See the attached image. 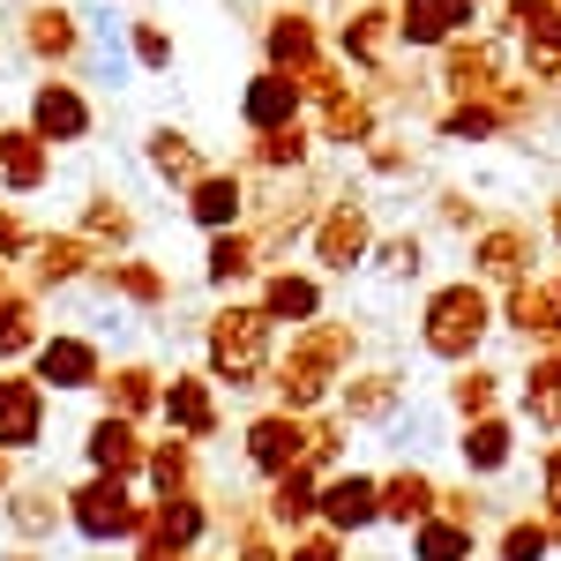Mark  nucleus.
Returning a JSON list of instances; mask_svg holds the SVG:
<instances>
[{
	"label": "nucleus",
	"mask_w": 561,
	"mask_h": 561,
	"mask_svg": "<svg viewBox=\"0 0 561 561\" xmlns=\"http://www.w3.org/2000/svg\"><path fill=\"white\" fill-rule=\"evenodd\" d=\"M352 359H359V330L322 314V322L293 330V345H277L270 397H277L285 412H314V404H330V397H337V382L352 375Z\"/></svg>",
	"instance_id": "f257e3e1"
},
{
	"label": "nucleus",
	"mask_w": 561,
	"mask_h": 561,
	"mask_svg": "<svg viewBox=\"0 0 561 561\" xmlns=\"http://www.w3.org/2000/svg\"><path fill=\"white\" fill-rule=\"evenodd\" d=\"M486 337H494V285H479V277L427 285V300H420V345H427V359L472 367L486 352Z\"/></svg>",
	"instance_id": "f03ea898"
},
{
	"label": "nucleus",
	"mask_w": 561,
	"mask_h": 561,
	"mask_svg": "<svg viewBox=\"0 0 561 561\" xmlns=\"http://www.w3.org/2000/svg\"><path fill=\"white\" fill-rule=\"evenodd\" d=\"M203 367L217 389H262L277 367V322L262 314V300H225L203 322Z\"/></svg>",
	"instance_id": "7ed1b4c3"
},
{
	"label": "nucleus",
	"mask_w": 561,
	"mask_h": 561,
	"mask_svg": "<svg viewBox=\"0 0 561 561\" xmlns=\"http://www.w3.org/2000/svg\"><path fill=\"white\" fill-rule=\"evenodd\" d=\"M307 255H314L322 277H352L359 262L375 255V210H367V195H359V187H337V195H322V203H314Z\"/></svg>",
	"instance_id": "20e7f679"
},
{
	"label": "nucleus",
	"mask_w": 561,
	"mask_h": 561,
	"mask_svg": "<svg viewBox=\"0 0 561 561\" xmlns=\"http://www.w3.org/2000/svg\"><path fill=\"white\" fill-rule=\"evenodd\" d=\"M142 494H135V479H105V472H83L68 486V531L90 539V547H121V539H142Z\"/></svg>",
	"instance_id": "39448f33"
},
{
	"label": "nucleus",
	"mask_w": 561,
	"mask_h": 561,
	"mask_svg": "<svg viewBox=\"0 0 561 561\" xmlns=\"http://www.w3.org/2000/svg\"><path fill=\"white\" fill-rule=\"evenodd\" d=\"M510 68H517V45L494 38V31H465V38H449L434 53L442 98H494V90L510 83Z\"/></svg>",
	"instance_id": "423d86ee"
},
{
	"label": "nucleus",
	"mask_w": 561,
	"mask_h": 561,
	"mask_svg": "<svg viewBox=\"0 0 561 561\" xmlns=\"http://www.w3.org/2000/svg\"><path fill=\"white\" fill-rule=\"evenodd\" d=\"M539 248H547V232H531L524 217H486L472 232V277L479 285H494V293H510L524 277H539Z\"/></svg>",
	"instance_id": "0eeeda50"
},
{
	"label": "nucleus",
	"mask_w": 561,
	"mask_h": 561,
	"mask_svg": "<svg viewBox=\"0 0 561 561\" xmlns=\"http://www.w3.org/2000/svg\"><path fill=\"white\" fill-rule=\"evenodd\" d=\"M307 128H314V142L322 150H367L375 135H382V98L367 83H330L314 90V105H307Z\"/></svg>",
	"instance_id": "6e6552de"
},
{
	"label": "nucleus",
	"mask_w": 561,
	"mask_h": 561,
	"mask_svg": "<svg viewBox=\"0 0 561 561\" xmlns=\"http://www.w3.org/2000/svg\"><path fill=\"white\" fill-rule=\"evenodd\" d=\"M337 60L352 76H367V90L389 83V53H397V0H352L337 15Z\"/></svg>",
	"instance_id": "1a4fd4ad"
},
{
	"label": "nucleus",
	"mask_w": 561,
	"mask_h": 561,
	"mask_svg": "<svg viewBox=\"0 0 561 561\" xmlns=\"http://www.w3.org/2000/svg\"><path fill=\"white\" fill-rule=\"evenodd\" d=\"M31 375L45 382V397H98V382H105V352H98V337H83V330H45V345L31 352Z\"/></svg>",
	"instance_id": "9d476101"
},
{
	"label": "nucleus",
	"mask_w": 561,
	"mask_h": 561,
	"mask_svg": "<svg viewBox=\"0 0 561 561\" xmlns=\"http://www.w3.org/2000/svg\"><path fill=\"white\" fill-rule=\"evenodd\" d=\"M479 15H486V0H397V45L434 60L449 38L479 31Z\"/></svg>",
	"instance_id": "9b49d317"
},
{
	"label": "nucleus",
	"mask_w": 561,
	"mask_h": 561,
	"mask_svg": "<svg viewBox=\"0 0 561 561\" xmlns=\"http://www.w3.org/2000/svg\"><path fill=\"white\" fill-rule=\"evenodd\" d=\"M307 434H314V412H285V404H270V412H255V420L240 427V449H248L255 479H277V472H293V465L307 457Z\"/></svg>",
	"instance_id": "f8f14e48"
},
{
	"label": "nucleus",
	"mask_w": 561,
	"mask_h": 561,
	"mask_svg": "<svg viewBox=\"0 0 561 561\" xmlns=\"http://www.w3.org/2000/svg\"><path fill=\"white\" fill-rule=\"evenodd\" d=\"M330 60V45H322V23H314V8L307 0H277V15L262 23V68H322Z\"/></svg>",
	"instance_id": "ddd939ff"
},
{
	"label": "nucleus",
	"mask_w": 561,
	"mask_h": 561,
	"mask_svg": "<svg viewBox=\"0 0 561 561\" xmlns=\"http://www.w3.org/2000/svg\"><path fill=\"white\" fill-rule=\"evenodd\" d=\"M210 531H217V510H210V494H203V486L150 502V524H142V539H150V547H165V554H187V561L210 547Z\"/></svg>",
	"instance_id": "4468645a"
},
{
	"label": "nucleus",
	"mask_w": 561,
	"mask_h": 561,
	"mask_svg": "<svg viewBox=\"0 0 561 561\" xmlns=\"http://www.w3.org/2000/svg\"><path fill=\"white\" fill-rule=\"evenodd\" d=\"M307 83L293 76V68H255L248 83H240V128L262 135V128H293V121H307Z\"/></svg>",
	"instance_id": "2eb2a0df"
},
{
	"label": "nucleus",
	"mask_w": 561,
	"mask_h": 561,
	"mask_svg": "<svg viewBox=\"0 0 561 561\" xmlns=\"http://www.w3.org/2000/svg\"><path fill=\"white\" fill-rule=\"evenodd\" d=\"M31 128H38L53 150H68V142H90V128H98V105H90L83 83L45 76V83L31 90Z\"/></svg>",
	"instance_id": "dca6fc26"
},
{
	"label": "nucleus",
	"mask_w": 561,
	"mask_h": 561,
	"mask_svg": "<svg viewBox=\"0 0 561 561\" xmlns=\"http://www.w3.org/2000/svg\"><path fill=\"white\" fill-rule=\"evenodd\" d=\"M187 225L210 240V232H232V225H248V203H255V180L248 173H232V165H210V173L195 180L187 195Z\"/></svg>",
	"instance_id": "f3484780"
},
{
	"label": "nucleus",
	"mask_w": 561,
	"mask_h": 561,
	"mask_svg": "<svg viewBox=\"0 0 561 561\" xmlns=\"http://www.w3.org/2000/svg\"><path fill=\"white\" fill-rule=\"evenodd\" d=\"M98 270H105V262H98V248H90L83 232L68 225V232H45V240H38V255L23 262V285H31V293L45 300V293H68V285H90Z\"/></svg>",
	"instance_id": "a211bd4d"
},
{
	"label": "nucleus",
	"mask_w": 561,
	"mask_h": 561,
	"mask_svg": "<svg viewBox=\"0 0 561 561\" xmlns=\"http://www.w3.org/2000/svg\"><path fill=\"white\" fill-rule=\"evenodd\" d=\"M158 420H165V434H187V442H210V434L225 427V412H217V382L203 375V367H180V375H165V397H158Z\"/></svg>",
	"instance_id": "6ab92c4d"
},
{
	"label": "nucleus",
	"mask_w": 561,
	"mask_h": 561,
	"mask_svg": "<svg viewBox=\"0 0 561 561\" xmlns=\"http://www.w3.org/2000/svg\"><path fill=\"white\" fill-rule=\"evenodd\" d=\"M322 524H330V531H345V539L375 531V524H382V479L359 472V465L330 472V479H322Z\"/></svg>",
	"instance_id": "aec40b11"
},
{
	"label": "nucleus",
	"mask_w": 561,
	"mask_h": 561,
	"mask_svg": "<svg viewBox=\"0 0 561 561\" xmlns=\"http://www.w3.org/2000/svg\"><path fill=\"white\" fill-rule=\"evenodd\" d=\"M142 457H150V442H142V420H121V412H98L83 427V465L105 479H142Z\"/></svg>",
	"instance_id": "412c9836"
},
{
	"label": "nucleus",
	"mask_w": 561,
	"mask_h": 561,
	"mask_svg": "<svg viewBox=\"0 0 561 561\" xmlns=\"http://www.w3.org/2000/svg\"><path fill=\"white\" fill-rule=\"evenodd\" d=\"M38 442H45V382L31 367H8V375H0V449L23 457V449H38Z\"/></svg>",
	"instance_id": "4be33fe9"
},
{
	"label": "nucleus",
	"mask_w": 561,
	"mask_h": 561,
	"mask_svg": "<svg viewBox=\"0 0 561 561\" xmlns=\"http://www.w3.org/2000/svg\"><path fill=\"white\" fill-rule=\"evenodd\" d=\"M255 300L277 330H307V322H322V270H262Z\"/></svg>",
	"instance_id": "5701e85b"
},
{
	"label": "nucleus",
	"mask_w": 561,
	"mask_h": 561,
	"mask_svg": "<svg viewBox=\"0 0 561 561\" xmlns=\"http://www.w3.org/2000/svg\"><path fill=\"white\" fill-rule=\"evenodd\" d=\"M15 31H23V53L45 60V68H68V60L83 53V15H76V8H60V0H31Z\"/></svg>",
	"instance_id": "b1692460"
},
{
	"label": "nucleus",
	"mask_w": 561,
	"mask_h": 561,
	"mask_svg": "<svg viewBox=\"0 0 561 561\" xmlns=\"http://www.w3.org/2000/svg\"><path fill=\"white\" fill-rule=\"evenodd\" d=\"M158 397H165V375H158L142 352L113 359V367H105V382H98V404H105V412H121V420H158Z\"/></svg>",
	"instance_id": "393cba45"
},
{
	"label": "nucleus",
	"mask_w": 561,
	"mask_h": 561,
	"mask_svg": "<svg viewBox=\"0 0 561 561\" xmlns=\"http://www.w3.org/2000/svg\"><path fill=\"white\" fill-rule=\"evenodd\" d=\"M142 165H150V173L165 180L173 195H187L195 180L210 173V158H203V142H195L187 128H173V121H158V128H142Z\"/></svg>",
	"instance_id": "a878e982"
},
{
	"label": "nucleus",
	"mask_w": 561,
	"mask_h": 561,
	"mask_svg": "<svg viewBox=\"0 0 561 561\" xmlns=\"http://www.w3.org/2000/svg\"><path fill=\"white\" fill-rule=\"evenodd\" d=\"M0 502H8V531H15L23 547H45V539L68 524V486H45V479H31V486L15 479Z\"/></svg>",
	"instance_id": "bb28decb"
},
{
	"label": "nucleus",
	"mask_w": 561,
	"mask_h": 561,
	"mask_svg": "<svg viewBox=\"0 0 561 561\" xmlns=\"http://www.w3.org/2000/svg\"><path fill=\"white\" fill-rule=\"evenodd\" d=\"M0 187H8V195H38V187H53V142H45L31 121L0 128Z\"/></svg>",
	"instance_id": "cd10ccee"
},
{
	"label": "nucleus",
	"mask_w": 561,
	"mask_h": 561,
	"mask_svg": "<svg viewBox=\"0 0 561 561\" xmlns=\"http://www.w3.org/2000/svg\"><path fill=\"white\" fill-rule=\"evenodd\" d=\"M262 270V240L255 225H232V232H210L203 240V285H217V293H232V285H255Z\"/></svg>",
	"instance_id": "c85d7f7f"
},
{
	"label": "nucleus",
	"mask_w": 561,
	"mask_h": 561,
	"mask_svg": "<svg viewBox=\"0 0 561 561\" xmlns=\"http://www.w3.org/2000/svg\"><path fill=\"white\" fill-rule=\"evenodd\" d=\"M457 457H465V472H472V479H502V472H510V457H517V420H510V412H479V420H465Z\"/></svg>",
	"instance_id": "c756f323"
},
{
	"label": "nucleus",
	"mask_w": 561,
	"mask_h": 561,
	"mask_svg": "<svg viewBox=\"0 0 561 561\" xmlns=\"http://www.w3.org/2000/svg\"><path fill=\"white\" fill-rule=\"evenodd\" d=\"M240 165H255V180H300L314 165V128L293 121V128H262L248 135V158Z\"/></svg>",
	"instance_id": "7c9ffc66"
},
{
	"label": "nucleus",
	"mask_w": 561,
	"mask_h": 561,
	"mask_svg": "<svg viewBox=\"0 0 561 561\" xmlns=\"http://www.w3.org/2000/svg\"><path fill=\"white\" fill-rule=\"evenodd\" d=\"M83 38H90V83H98V90H121V83H128V68H135L128 23L98 0V8H83Z\"/></svg>",
	"instance_id": "2f4dec72"
},
{
	"label": "nucleus",
	"mask_w": 561,
	"mask_h": 561,
	"mask_svg": "<svg viewBox=\"0 0 561 561\" xmlns=\"http://www.w3.org/2000/svg\"><path fill=\"white\" fill-rule=\"evenodd\" d=\"M337 404H345L352 427H389V420L404 412V375H397V367H367V375L337 382Z\"/></svg>",
	"instance_id": "473e14b6"
},
{
	"label": "nucleus",
	"mask_w": 561,
	"mask_h": 561,
	"mask_svg": "<svg viewBox=\"0 0 561 561\" xmlns=\"http://www.w3.org/2000/svg\"><path fill=\"white\" fill-rule=\"evenodd\" d=\"M270 524L277 531H307V524H322V465L300 457L293 472L270 479Z\"/></svg>",
	"instance_id": "72a5a7b5"
},
{
	"label": "nucleus",
	"mask_w": 561,
	"mask_h": 561,
	"mask_svg": "<svg viewBox=\"0 0 561 561\" xmlns=\"http://www.w3.org/2000/svg\"><path fill=\"white\" fill-rule=\"evenodd\" d=\"M98 285H105L113 300L142 307V314H165V307H173V277H165L158 262H142V255H113L98 270Z\"/></svg>",
	"instance_id": "f704fd0d"
},
{
	"label": "nucleus",
	"mask_w": 561,
	"mask_h": 561,
	"mask_svg": "<svg viewBox=\"0 0 561 561\" xmlns=\"http://www.w3.org/2000/svg\"><path fill=\"white\" fill-rule=\"evenodd\" d=\"M494 314H502V330H510V337H524V345H554V285H547V277L510 285Z\"/></svg>",
	"instance_id": "c9c22d12"
},
{
	"label": "nucleus",
	"mask_w": 561,
	"mask_h": 561,
	"mask_svg": "<svg viewBox=\"0 0 561 561\" xmlns=\"http://www.w3.org/2000/svg\"><path fill=\"white\" fill-rule=\"evenodd\" d=\"M45 345V314L31 285H0V367H23Z\"/></svg>",
	"instance_id": "e433bc0d"
},
{
	"label": "nucleus",
	"mask_w": 561,
	"mask_h": 561,
	"mask_svg": "<svg viewBox=\"0 0 561 561\" xmlns=\"http://www.w3.org/2000/svg\"><path fill=\"white\" fill-rule=\"evenodd\" d=\"M434 510H442V479L427 472V465H397V472L382 479V524H427Z\"/></svg>",
	"instance_id": "4c0bfd02"
},
{
	"label": "nucleus",
	"mask_w": 561,
	"mask_h": 561,
	"mask_svg": "<svg viewBox=\"0 0 561 561\" xmlns=\"http://www.w3.org/2000/svg\"><path fill=\"white\" fill-rule=\"evenodd\" d=\"M195 442L187 434H158L150 442V457H142V486H150V502H165V494H187L195 486Z\"/></svg>",
	"instance_id": "58836bf2"
},
{
	"label": "nucleus",
	"mask_w": 561,
	"mask_h": 561,
	"mask_svg": "<svg viewBox=\"0 0 561 561\" xmlns=\"http://www.w3.org/2000/svg\"><path fill=\"white\" fill-rule=\"evenodd\" d=\"M472 554H479V531L457 517L449 502H442L427 524H412V561H472Z\"/></svg>",
	"instance_id": "ea45409f"
},
{
	"label": "nucleus",
	"mask_w": 561,
	"mask_h": 561,
	"mask_svg": "<svg viewBox=\"0 0 561 561\" xmlns=\"http://www.w3.org/2000/svg\"><path fill=\"white\" fill-rule=\"evenodd\" d=\"M76 232H83L90 248H113V255H121V248L135 240V210L113 195V187H90L83 210H76Z\"/></svg>",
	"instance_id": "a19ab883"
},
{
	"label": "nucleus",
	"mask_w": 561,
	"mask_h": 561,
	"mask_svg": "<svg viewBox=\"0 0 561 561\" xmlns=\"http://www.w3.org/2000/svg\"><path fill=\"white\" fill-rule=\"evenodd\" d=\"M434 135H442V142H502V113H494L486 98H449V105L434 113Z\"/></svg>",
	"instance_id": "79ce46f5"
},
{
	"label": "nucleus",
	"mask_w": 561,
	"mask_h": 561,
	"mask_svg": "<svg viewBox=\"0 0 561 561\" xmlns=\"http://www.w3.org/2000/svg\"><path fill=\"white\" fill-rule=\"evenodd\" d=\"M524 420L561 434V359L554 352H539V359L524 367Z\"/></svg>",
	"instance_id": "37998d69"
},
{
	"label": "nucleus",
	"mask_w": 561,
	"mask_h": 561,
	"mask_svg": "<svg viewBox=\"0 0 561 561\" xmlns=\"http://www.w3.org/2000/svg\"><path fill=\"white\" fill-rule=\"evenodd\" d=\"M442 404H457L465 420H479V412H502V375L472 359V367H457V382H449V397H442Z\"/></svg>",
	"instance_id": "c03bdc74"
},
{
	"label": "nucleus",
	"mask_w": 561,
	"mask_h": 561,
	"mask_svg": "<svg viewBox=\"0 0 561 561\" xmlns=\"http://www.w3.org/2000/svg\"><path fill=\"white\" fill-rule=\"evenodd\" d=\"M547 554H554L547 517H510V524H502V539H494V561H547Z\"/></svg>",
	"instance_id": "a18cd8bd"
},
{
	"label": "nucleus",
	"mask_w": 561,
	"mask_h": 561,
	"mask_svg": "<svg viewBox=\"0 0 561 561\" xmlns=\"http://www.w3.org/2000/svg\"><path fill=\"white\" fill-rule=\"evenodd\" d=\"M128 53H135L142 76H165V68H173V31L150 23V15H135V23H128Z\"/></svg>",
	"instance_id": "49530a36"
},
{
	"label": "nucleus",
	"mask_w": 561,
	"mask_h": 561,
	"mask_svg": "<svg viewBox=\"0 0 561 561\" xmlns=\"http://www.w3.org/2000/svg\"><path fill=\"white\" fill-rule=\"evenodd\" d=\"M382 262V277H404V285H420V270H427V248H420V232H389V240H375V255Z\"/></svg>",
	"instance_id": "de8ad7c7"
},
{
	"label": "nucleus",
	"mask_w": 561,
	"mask_h": 561,
	"mask_svg": "<svg viewBox=\"0 0 561 561\" xmlns=\"http://www.w3.org/2000/svg\"><path fill=\"white\" fill-rule=\"evenodd\" d=\"M359 158H367V173H375V180H412V165H420L404 135H375V142H367Z\"/></svg>",
	"instance_id": "09e8293b"
},
{
	"label": "nucleus",
	"mask_w": 561,
	"mask_h": 561,
	"mask_svg": "<svg viewBox=\"0 0 561 561\" xmlns=\"http://www.w3.org/2000/svg\"><path fill=\"white\" fill-rule=\"evenodd\" d=\"M38 240H45V232H38V225H31L23 210H15V203L0 210V262H8V270H15V262H31V255H38Z\"/></svg>",
	"instance_id": "8fccbe9b"
},
{
	"label": "nucleus",
	"mask_w": 561,
	"mask_h": 561,
	"mask_svg": "<svg viewBox=\"0 0 561 561\" xmlns=\"http://www.w3.org/2000/svg\"><path fill=\"white\" fill-rule=\"evenodd\" d=\"M434 225H442V232H465V240H472L479 225H486V210H479L465 187H442V195H434Z\"/></svg>",
	"instance_id": "3c124183"
},
{
	"label": "nucleus",
	"mask_w": 561,
	"mask_h": 561,
	"mask_svg": "<svg viewBox=\"0 0 561 561\" xmlns=\"http://www.w3.org/2000/svg\"><path fill=\"white\" fill-rule=\"evenodd\" d=\"M285 561H345V531H330V524H307L300 539H293V554Z\"/></svg>",
	"instance_id": "603ef678"
},
{
	"label": "nucleus",
	"mask_w": 561,
	"mask_h": 561,
	"mask_svg": "<svg viewBox=\"0 0 561 561\" xmlns=\"http://www.w3.org/2000/svg\"><path fill=\"white\" fill-rule=\"evenodd\" d=\"M539 502H547V517H561V434L547 442V457H539Z\"/></svg>",
	"instance_id": "864d4df0"
},
{
	"label": "nucleus",
	"mask_w": 561,
	"mask_h": 561,
	"mask_svg": "<svg viewBox=\"0 0 561 561\" xmlns=\"http://www.w3.org/2000/svg\"><path fill=\"white\" fill-rule=\"evenodd\" d=\"M232 561H285V554L270 547V531H262V524H240V547H232Z\"/></svg>",
	"instance_id": "5fc2aeb1"
},
{
	"label": "nucleus",
	"mask_w": 561,
	"mask_h": 561,
	"mask_svg": "<svg viewBox=\"0 0 561 561\" xmlns=\"http://www.w3.org/2000/svg\"><path fill=\"white\" fill-rule=\"evenodd\" d=\"M135 561H187V554H165V547H150V539H135Z\"/></svg>",
	"instance_id": "6e6d98bb"
},
{
	"label": "nucleus",
	"mask_w": 561,
	"mask_h": 561,
	"mask_svg": "<svg viewBox=\"0 0 561 561\" xmlns=\"http://www.w3.org/2000/svg\"><path fill=\"white\" fill-rule=\"evenodd\" d=\"M547 240H554V248H561V195H554V203H547Z\"/></svg>",
	"instance_id": "4d7b16f0"
},
{
	"label": "nucleus",
	"mask_w": 561,
	"mask_h": 561,
	"mask_svg": "<svg viewBox=\"0 0 561 561\" xmlns=\"http://www.w3.org/2000/svg\"><path fill=\"white\" fill-rule=\"evenodd\" d=\"M8 486H15V457L0 449V494H8Z\"/></svg>",
	"instance_id": "13d9d810"
},
{
	"label": "nucleus",
	"mask_w": 561,
	"mask_h": 561,
	"mask_svg": "<svg viewBox=\"0 0 561 561\" xmlns=\"http://www.w3.org/2000/svg\"><path fill=\"white\" fill-rule=\"evenodd\" d=\"M547 285H554V337H561V270H554V277H547Z\"/></svg>",
	"instance_id": "bf43d9fd"
},
{
	"label": "nucleus",
	"mask_w": 561,
	"mask_h": 561,
	"mask_svg": "<svg viewBox=\"0 0 561 561\" xmlns=\"http://www.w3.org/2000/svg\"><path fill=\"white\" fill-rule=\"evenodd\" d=\"M0 561H38V547H8V554H0Z\"/></svg>",
	"instance_id": "052dcab7"
},
{
	"label": "nucleus",
	"mask_w": 561,
	"mask_h": 561,
	"mask_svg": "<svg viewBox=\"0 0 561 561\" xmlns=\"http://www.w3.org/2000/svg\"><path fill=\"white\" fill-rule=\"evenodd\" d=\"M539 517H547V510H539ZM547 531H554V547H561V517H547Z\"/></svg>",
	"instance_id": "680f3d73"
},
{
	"label": "nucleus",
	"mask_w": 561,
	"mask_h": 561,
	"mask_svg": "<svg viewBox=\"0 0 561 561\" xmlns=\"http://www.w3.org/2000/svg\"><path fill=\"white\" fill-rule=\"evenodd\" d=\"M0 285H15V270H8V262H0Z\"/></svg>",
	"instance_id": "e2e57ef3"
},
{
	"label": "nucleus",
	"mask_w": 561,
	"mask_h": 561,
	"mask_svg": "<svg viewBox=\"0 0 561 561\" xmlns=\"http://www.w3.org/2000/svg\"><path fill=\"white\" fill-rule=\"evenodd\" d=\"M547 352H554V359H561V337H554V345H547Z\"/></svg>",
	"instance_id": "0e129e2a"
},
{
	"label": "nucleus",
	"mask_w": 561,
	"mask_h": 561,
	"mask_svg": "<svg viewBox=\"0 0 561 561\" xmlns=\"http://www.w3.org/2000/svg\"><path fill=\"white\" fill-rule=\"evenodd\" d=\"M337 8H352V0H337Z\"/></svg>",
	"instance_id": "69168bd1"
},
{
	"label": "nucleus",
	"mask_w": 561,
	"mask_h": 561,
	"mask_svg": "<svg viewBox=\"0 0 561 561\" xmlns=\"http://www.w3.org/2000/svg\"><path fill=\"white\" fill-rule=\"evenodd\" d=\"M486 8H494V0H486Z\"/></svg>",
	"instance_id": "338daca9"
}]
</instances>
